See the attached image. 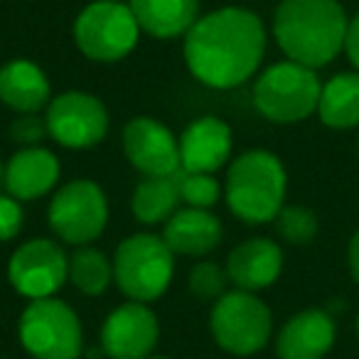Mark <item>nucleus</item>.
Returning <instances> with one entry per match:
<instances>
[{
    "label": "nucleus",
    "instance_id": "f257e3e1",
    "mask_svg": "<svg viewBox=\"0 0 359 359\" xmlns=\"http://www.w3.org/2000/svg\"><path fill=\"white\" fill-rule=\"evenodd\" d=\"M266 55V27L256 13L226 6L197 18L182 42V57L200 84L236 89L259 72Z\"/></svg>",
    "mask_w": 359,
    "mask_h": 359
},
{
    "label": "nucleus",
    "instance_id": "f03ea898",
    "mask_svg": "<svg viewBox=\"0 0 359 359\" xmlns=\"http://www.w3.org/2000/svg\"><path fill=\"white\" fill-rule=\"evenodd\" d=\"M349 18L337 0H280L273 37L290 62L310 69L330 65L344 50Z\"/></svg>",
    "mask_w": 359,
    "mask_h": 359
},
{
    "label": "nucleus",
    "instance_id": "7ed1b4c3",
    "mask_svg": "<svg viewBox=\"0 0 359 359\" xmlns=\"http://www.w3.org/2000/svg\"><path fill=\"white\" fill-rule=\"evenodd\" d=\"M285 192H288V175L280 158L271 150H246L226 168V207L244 224L273 222L285 205Z\"/></svg>",
    "mask_w": 359,
    "mask_h": 359
},
{
    "label": "nucleus",
    "instance_id": "20e7f679",
    "mask_svg": "<svg viewBox=\"0 0 359 359\" xmlns=\"http://www.w3.org/2000/svg\"><path fill=\"white\" fill-rule=\"evenodd\" d=\"M318 74L298 62H276L259 74L254 84V106L271 123H300L318 114L320 104Z\"/></svg>",
    "mask_w": 359,
    "mask_h": 359
},
{
    "label": "nucleus",
    "instance_id": "39448f33",
    "mask_svg": "<svg viewBox=\"0 0 359 359\" xmlns=\"http://www.w3.org/2000/svg\"><path fill=\"white\" fill-rule=\"evenodd\" d=\"M175 254L163 236L133 234L118 244L114 256V280L135 303H153L170 288Z\"/></svg>",
    "mask_w": 359,
    "mask_h": 359
},
{
    "label": "nucleus",
    "instance_id": "423d86ee",
    "mask_svg": "<svg viewBox=\"0 0 359 359\" xmlns=\"http://www.w3.org/2000/svg\"><path fill=\"white\" fill-rule=\"evenodd\" d=\"M18 337L32 359H79L84 349L79 315L55 295L25 305L18 323Z\"/></svg>",
    "mask_w": 359,
    "mask_h": 359
},
{
    "label": "nucleus",
    "instance_id": "0eeeda50",
    "mask_svg": "<svg viewBox=\"0 0 359 359\" xmlns=\"http://www.w3.org/2000/svg\"><path fill=\"white\" fill-rule=\"evenodd\" d=\"M210 332L224 352L251 357L269 344L273 332V315L269 305L249 290H226L215 300L210 313Z\"/></svg>",
    "mask_w": 359,
    "mask_h": 359
},
{
    "label": "nucleus",
    "instance_id": "6e6552de",
    "mask_svg": "<svg viewBox=\"0 0 359 359\" xmlns=\"http://www.w3.org/2000/svg\"><path fill=\"white\" fill-rule=\"evenodd\" d=\"M140 27L128 3L94 0L74 20V45L86 60L111 65L135 50Z\"/></svg>",
    "mask_w": 359,
    "mask_h": 359
},
{
    "label": "nucleus",
    "instance_id": "1a4fd4ad",
    "mask_svg": "<svg viewBox=\"0 0 359 359\" xmlns=\"http://www.w3.org/2000/svg\"><path fill=\"white\" fill-rule=\"evenodd\" d=\"M47 222L65 244L89 246L109 224V200L94 180H72L50 200Z\"/></svg>",
    "mask_w": 359,
    "mask_h": 359
},
{
    "label": "nucleus",
    "instance_id": "9d476101",
    "mask_svg": "<svg viewBox=\"0 0 359 359\" xmlns=\"http://www.w3.org/2000/svg\"><path fill=\"white\" fill-rule=\"evenodd\" d=\"M45 121L50 138L69 150H89L104 143L111 126L104 101L86 91H65L52 96L45 109Z\"/></svg>",
    "mask_w": 359,
    "mask_h": 359
},
{
    "label": "nucleus",
    "instance_id": "9b49d317",
    "mask_svg": "<svg viewBox=\"0 0 359 359\" xmlns=\"http://www.w3.org/2000/svg\"><path fill=\"white\" fill-rule=\"evenodd\" d=\"M8 280L27 300L52 298L69 280V256L57 241L37 236L13 251Z\"/></svg>",
    "mask_w": 359,
    "mask_h": 359
},
{
    "label": "nucleus",
    "instance_id": "f8f14e48",
    "mask_svg": "<svg viewBox=\"0 0 359 359\" xmlns=\"http://www.w3.org/2000/svg\"><path fill=\"white\" fill-rule=\"evenodd\" d=\"M123 153L143 177H172L182 170L177 138L153 116H135L126 123Z\"/></svg>",
    "mask_w": 359,
    "mask_h": 359
},
{
    "label": "nucleus",
    "instance_id": "ddd939ff",
    "mask_svg": "<svg viewBox=\"0 0 359 359\" xmlns=\"http://www.w3.org/2000/svg\"><path fill=\"white\" fill-rule=\"evenodd\" d=\"M160 339V325L145 303L118 305L101 325V349L111 359H148Z\"/></svg>",
    "mask_w": 359,
    "mask_h": 359
},
{
    "label": "nucleus",
    "instance_id": "4468645a",
    "mask_svg": "<svg viewBox=\"0 0 359 359\" xmlns=\"http://www.w3.org/2000/svg\"><path fill=\"white\" fill-rule=\"evenodd\" d=\"M177 143L182 172L215 175L231 160L234 133L226 121L217 118V116H202L182 130Z\"/></svg>",
    "mask_w": 359,
    "mask_h": 359
},
{
    "label": "nucleus",
    "instance_id": "2eb2a0df",
    "mask_svg": "<svg viewBox=\"0 0 359 359\" xmlns=\"http://www.w3.org/2000/svg\"><path fill=\"white\" fill-rule=\"evenodd\" d=\"M60 160L42 145L20 148L3 165V185L8 195L20 202H32L50 195L60 180Z\"/></svg>",
    "mask_w": 359,
    "mask_h": 359
},
{
    "label": "nucleus",
    "instance_id": "dca6fc26",
    "mask_svg": "<svg viewBox=\"0 0 359 359\" xmlns=\"http://www.w3.org/2000/svg\"><path fill=\"white\" fill-rule=\"evenodd\" d=\"M337 327L330 313L308 308L295 313L276 337L278 359H325L332 349Z\"/></svg>",
    "mask_w": 359,
    "mask_h": 359
},
{
    "label": "nucleus",
    "instance_id": "f3484780",
    "mask_svg": "<svg viewBox=\"0 0 359 359\" xmlns=\"http://www.w3.org/2000/svg\"><path fill=\"white\" fill-rule=\"evenodd\" d=\"M224 269L236 288L256 293L278 280L283 271V249L273 239L254 236L229 251Z\"/></svg>",
    "mask_w": 359,
    "mask_h": 359
},
{
    "label": "nucleus",
    "instance_id": "a211bd4d",
    "mask_svg": "<svg viewBox=\"0 0 359 359\" xmlns=\"http://www.w3.org/2000/svg\"><path fill=\"white\" fill-rule=\"evenodd\" d=\"M165 244L180 256H207L222 244L224 226L210 210L185 207L177 210L163 226Z\"/></svg>",
    "mask_w": 359,
    "mask_h": 359
},
{
    "label": "nucleus",
    "instance_id": "6ab92c4d",
    "mask_svg": "<svg viewBox=\"0 0 359 359\" xmlns=\"http://www.w3.org/2000/svg\"><path fill=\"white\" fill-rule=\"evenodd\" d=\"M0 101L15 114H40L52 101L47 74L30 60H11L0 67Z\"/></svg>",
    "mask_w": 359,
    "mask_h": 359
},
{
    "label": "nucleus",
    "instance_id": "aec40b11",
    "mask_svg": "<svg viewBox=\"0 0 359 359\" xmlns=\"http://www.w3.org/2000/svg\"><path fill=\"white\" fill-rule=\"evenodd\" d=\"M140 32L158 40L185 37L200 18V0H128Z\"/></svg>",
    "mask_w": 359,
    "mask_h": 359
},
{
    "label": "nucleus",
    "instance_id": "412c9836",
    "mask_svg": "<svg viewBox=\"0 0 359 359\" xmlns=\"http://www.w3.org/2000/svg\"><path fill=\"white\" fill-rule=\"evenodd\" d=\"M318 116L327 128L349 130L359 126V72H342L323 84Z\"/></svg>",
    "mask_w": 359,
    "mask_h": 359
},
{
    "label": "nucleus",
    "instance_id": "4be33fe9",
    "mask_svg": "<svg viewBox=\"0 0 359 359\" xmlns=\"http://www.w3.org/2000/svg\"><path fill=\"white\" fill-rule=\"evenodd\" d=\"M180 175V172H177ZM177 175L172 177H143L130 195V212L140 224H165L177 212L180 185Z\"/></svg>",
    "mask_w": 359,
    "mask_h": 359
},
{
    "label": "nucleus",
    "instance_id": "5701e85b",
    "mask_svg": "<svg viewBox=\"0 0 359 359\" xmlns=\"http://www.w3.org/2000/svg\"><path fill=\"white\" fill-rule=\"evenodd\" d=\"M69 283L89 298L106 293L114 283V261L94 246H79L69 256Z\"/></svg>",
    "mask_w": 359,
    "mask_h": 359
},
{
    "label": "nucleus",
    "instance_id": "b1692460",
    "mask_svg": "<svg viewBox=\"0 0 359 359\" xmlns=\"http://www.w3.org/2000/svg\"><path fill=\"white\" fill-rule=\"evenodd\" d=\"M276 231L280 234V239L288 241L293 246H305L318 236L320 222L318 215L308 207L300 205H283V210L276 215Z\"/></svg>",
    "mask_w": 359,
    "mask_h": 359
},
{
    "label": "nucleus",
    "instance_id": "393cba45",
    "mask_svg": "<svg viewBox=\"0 0 359 359\" xmlns=\"http://www.w3.org/2000/svg\"><path fill=\"white\" fill-rule=\"evenodd\" d=\"M177 185H180V200L185 202L187 207H195V210H210L219 202L224 187L217 182L215 175L207 172H182L177 175Z\"/></svg>",
    "mask_w": 359,
    "mask_h": 359
},
{
    "label": "nucleus",
    "instance_id": "a878e982",
    "mask_svg": "<svg viewBox=\"0 0 359 359\" xmlns=\"http://www.w3.org/2000/svg\"><path fill=\"white\" fill-rule=\"evenodd\" d=\"M226 269L212 264V261H200L190 269V276H187V288H190L192 295H197L200 300H219L222 295L226 293Z\"/></svg>",
    "mask_w": 359,
    "mask_h": 359
},
{
    "label": "nucleus",
    "instance_id": "bb28decb",
    "mask_svg": "<svg viewBox=\"0 0 359 359\" xmlns=\"http://www.w3.org/2000/svg\"><path fill=\"white\" fill-rule=\"evenodd\" d=\"M11 135L22 148H30V145H40L45 138H50V130H47V121L37 114H18V118L11 126Z\"/></svg>",
    "mask_w": 359,
    "mask_h": 359
},
{
    "label": "nucleus",
    "instance_id": "cd10ccee",
    "mask_svg": "<svg viewBox=\"0 0 359 359\" xmlns=\"http://www.w3.org/2000/svg\"><path fill=\"white\" fill-rule=\"evenodd\" d=\"M22 229V207L13 195H0V241H11Z\"/></svg>",
    "mask_w": 359,
    "mask_h": 359
},
{
    "label": "nucleus",
    "instance_id": "c85d7f7f",
    "mask_svg": "<svg viewBox=\"0 0 359 359\" xmlns=\"http://www.w3.org/2000/svg\"><path fill=\"white\" fill-rule=\"evenodd\" d=\"M344 52H347V60L352 62V67L359 72V13L352 18V20H349V25H347Z\"/></svg>",
    "mask_w": 359,
    "mask_h": 359
},
{
    "label": "nucleus",
    "instance_id": "c756f323",
    "mask_svg": "<svg viewBox=\"0 0 359 359\" xmlns=\"http://www.w3.org/2000/svg\"><path fill=\"white\" fill-rule=\"evenodd\" d=\"M347 261H349V273H352L354 283H359V229L354 231L352 239H349Z\"/></svg>",
    "mask_w": 359,
    "mask_h": 359
},
{
    "label": "nucleus",
    "instance_id": "7c9ffc66",
    "mask_svg": "<svg viewBox=\"0 0 359 359\" xmlns=\"http://www.w3.org/2000/svg\"><path fill=\"white\" fill-rule=\"evenodd\" d=\"M0 185H3V160H0Z\"/></svg>",
    "mask_w": 359,
    "mask_h": 359
},
{
    "label": "nucleus",
    "instance_id": "2f4dec72",
    "mask_svg": "<svg viewBox=\"0 0 359 359\" xmlns=\"http://www.w3.org/2000/svg\"><path fill=\"white\" fill-rule=\"evenodd\" d=\"M148 359H168V357H153V354H150V357Z\"/></svg>",
    "mask_w": 359,
    "mask_h": 359
},
{
    "label": "nucleus",
    "instance_id": "473e14b6",
    "mask_svg": "<svg viewBox=\"0 0 359 359\" xmlns=\"http://www.w3.org/2000/svg\"><path fill=\"white\" fill-rule=\"evenodd\" d=\"M357 337H359V315H357Z\"/></svg>",
    "mask_w": 359,
    "mask_h": 359
},
{
    "label": "nucleus",
    "instance_id": "72a5a7b5",
    "mask_svg": "<svg viewBox=\"0 0 359 359\" xmlns=\"http://www.w3.org/2000/svg\"><path fill=\"white\" fill-rule=\"evenodd\" d=\"M111 3H123V0H111Z\"/></svg>",
    "mask_w": 359,
    "mask_h": 359
},
{
    "label": "nucleus",
    "instance_id": "f704fd0d",
    "mask_svg": "<svg viewBox=\"0 0 359 359\" xmlns=\"http://www.w3.org/2000/svg\"><path fill=\"white\" fill-rule=\"evenodd\" d=\"M357 150H359V143H357Z\"/></svg>",
    "mask_w": 359,
    "mask_h": 359
}]
</instances>
